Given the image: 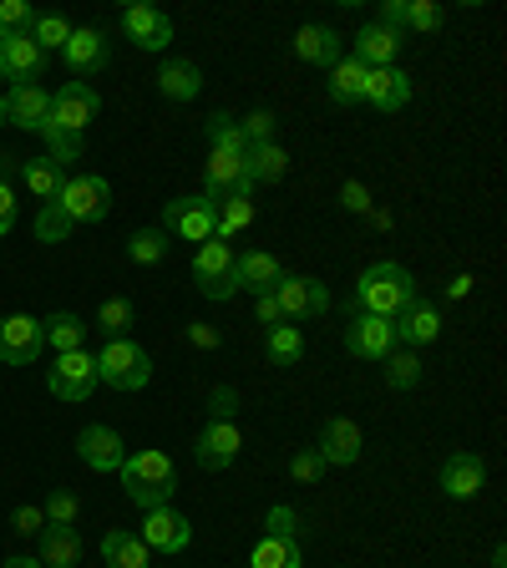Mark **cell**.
Masks as SVG:
<instances>
[{
  "label": "cell",
  "instance_id": "cell-33",
  "mask_svg": "<svg viewBox=\"0 0 507 568\" xmlns=\"http://www.w3.org/2000/svg\"><path fill=\"white\" fill-rule=\"evenodd\" d=\"M366 71L371 67H361L355 57H341L331 67V97L335 102H361V92H366Z\"/></svg>",
  "mask_w": 507,
  "mask_h": 568
},
{
  "label": "cell",
  "instance_id": "cell-36",
  "mask_svg": "<svg viewBox=\"0 0 507 568\" xmlns=\"http://www.w3.org/2000/svg\"><path fill=\"white\" fill-rule=\"evenodd\" d=\"M41 331H47V345H57V351L67 355V351H82L87 325L77 315H51V320H41Z\"/></svg>",
  "mask_w": 507,
  "mask_h": 568
},
{
  "label": "cell",
  "instance_id": "cell-18",
  "mask_svg": "<svg viewBox=\"0 0 507 568\" xmlns=\"http://www.w3.org/2000/svg\"><path fill=\"white\" fill-rule=\"evenodd\" d=\"M234 274H239V290H249V295H274V284L284 280L280 260H274V254H264V248H249V254H239Z\"/></svg>",
  "mask_w": 507,
  "mask_h": 568
},
{
  "label": "cell",
  "instance_id": "cell-1",
  "mask_svg": "<svg viewBox=\"0 0 507 568\" xmlns=\"http://www.w3.org/2000/svg\"><path fill=\"white\" fill-rule=\"evenodd\" d=\"M122 487H128V497L138 503L142 513L153 508H168V497H173V457L158 447L148 452H132L128 462H122Z\"/></svg>",
  "mask_w": 507,
  "mask_h": 568
},
{
  "label": "cell",
  "instance_id": "cell-50",
  "mask_svg": "<svg viewBox=\"0 0 507 568\" xmlns=\"http://www.w3.org/2000/svg\"><path fill=\"white\" fill-rule=\"evenodd\" d=\"M264 528H270L274 538H295V513H290V508H274L270 518H264Z\"/></svg>",
  "mask_w": 507,
  "mask_h": 568
},
{
  "label": "cell",
  "instance_id": "cell-17",
  "mask_svg": "<svg viewBox=\"0 0 507 568\" xmlns=\"http://www.w3.org/2000/svg\"><path fill=\"white\" fill-rule=\"evenodd\" d=\"M6 122H16V128H26V132H47V122H51V92H41L36 82L16 87V92L6 97Z\"/></svg>",
  "mask_w": 507,
  "mask_h": 568
},
{
  "label": "cell",
  "instance_id": "cell-13",
  "mask_svg": "<svg viewBox=\"0 0 507 568\" xmlns=\"http://www.w3.org/2000/svg\"><path fill=\"white\" fill-rule=\"evenodd\" d=\"M122 36L142 51H163L173 41V21L163 11H153V6H128L122 11Z\"/></svg>",
  "mask_w": 507,
  "mask_h": 568
},
{
  "label": "cell",
  "instance_id": "cell-16",
  "mask_svg": "<svg viewBox=\"0 0 507 568\" xmlns=\"http://www.w3.org/2000/svg\"><path fill=\"white\" fill-rule=\"evenodd\" d=\"M77 452H82V462L92 467V473H122V462H128L122 437L112 432V426H87L82 437H77Z\"/></svg>",
  "mask_w": 507,
  "mask_h": 568
},
{
  "label": "cell",
  "instance_id": "cell-25",
  "mask_svg": "<svg viewBox=\"0 0 507 568\" xmlns=\"http://www.w3.org/2000/svg\"><path fill=\"white\" fill-rule=\"evenodd\" d=\"M61 57H67L71 71H97L107 57V36L97 31V26H82V31H71V41L61 47Z\"/></svg>",
  "mask_w": 507,
  "mask_h": 568
},
{
  "label": "cell",
  "instance_id": "cell-32",
  "mask_svg": "<svg viewBox=\"0 0 507 568\" xmlns=\"http://www.w3.org/2000/svg\"><path fill=\"white\" fill-rule=\"evenodd\" d=\"M249 568H305V558H300V544L295 538H264L254 554H249Z\"/></svg>",
  "mask_w": 507,
  "mask_h": 568
},
{
  "label": "cell",
  "instance_id": "cell-44",
  "mask_svg": "<svg viewBox=\"0 0 507 568\" xmlns=\"http://www.w3.org/2000/svg\"><path fill=\"white\" fill-rule=\"evenodd\" d=\"M325 467H331V462L320 457L315 447H305V452H295V462H290V477H295V483H320Z\"/></svg>",
  "mask_w": 507,
  "mask_h": 568
},
{
  "label": "cell",
  "instance_id": "cell-11",
  "mask_svg": "<svg viewBox=\"0 0 507 568\" xmlns=\"http://www.w3.org/2000/svg\"><path fill=\"white\" fill-rule=\"evenodd\" d=\"M391 345H396V325L381 315H355L351 331H345V351L361 355V361H386Z\"/></svg>",
  "mask_w": 507,
  "mask_h": 568
},
{
  "label": "cell",
  "instance_id": "cell-8",
  "mask_svg": "<svg viewBox=\"0 0 507 568\" xmlns=\"http://www.w3.org/2000/svg\"><path fill=\"white\" fill-rule=\"evenodd\" d=\"M41 345H47L41 320H31V315L0 320V361H6V366H31L36 355H41Z\"/></svg>",
  "mask_w": 507,
  "mask_h": 568
},
{
  "label": "cell",
  "instance_id": "cell-31",
  "mask_svg": "<svg viewBox=\"0 0 507 568\" xmlns=\"http://www.w3.org/2000/svg\"><path fill=\"white\" fill-rule=\"evenodd\" d=\"M254 224V199H224V203H213V239H234L244 234V229Z\"/></svg>",
  "mask_w": 507,
  "mask_h": 568
},
{
  "label": "cell",
  "instance_id": "cell-21",
  "mask_svg": "<svg viewBox=\"0 0 507 568\" xmlns=\"http://www.w3.org/2000/svg\"><path fill=\"white\" fill-rule=\"evenodd\" d=\"M402 51V31H391V26H366V31L355 36V61L361 67H391Z\"/></svg>",
  "mask_w": 507,
  "mask_h": 568
},
{
  "label": "cell",
  "instance_id": "cell-41",
  "mask_svg": "<svg viewBox=\"0 0 507 568\" xmlns=\"http://www.w3.org/2000/svg\"><path fill=\"white\" fill-rule=\"evenodd\" d=\"M71 229H77V224H71L57 203H47V209H41V219H36V239H41V244H61Z\"/></svg>",
  "mask_w": 507,
  "mask_h": 568
},
{
  "label": "cell",
  "instance_id": "cell-46",
  "mask_svg": "<svg viewBox=\"0 0 507 568\" xmlns=\"http://www.w3.org/2000/svg\"><path fill=\"white\" fill-rule=\"evenodd\" d=\"M239 128H244L249 148H254V142H274V128H280V118H274V112H249Z\"/></svg>",
  "mask_w": 507,
  "mask_h": 568
},
{
  "label": "cell",
  "instance_id": "cell-45",
  "mask_svg": "<svg viewBox=\"0 0 507 568\" xmlns=\"http://www.w3.org/2000/svg\"><path fill=\"white\" fill-rule=\"evenodd\" d=\"M31 6L26 0H0V36H11V31H31Z\"/></svg>",
  "mask_w": 507,
  "mask_h": 568
},
{
  "label": "cell",
  "instance_id": "cell-53",
  "mask_svg": "<svg viewBox=\"0 0 507 568\" xmlns=\"http://www.w3.org/2000/svg\"><path fill=\"white\" fill-rule=\"evenodd\" d=\"M189 341L199 345V351H213V345H219V331H213V325H189Z\"/></svg>",
  "mask_w": 507,
  "mask_h": 568
},
{
  "label": "cell",
  "instance_id": "cell-28",
  "mask_svg": "<svg viewBox=\"0 0 507 568\" xmlns=\"http://www.w3.org/2000/svg\"><path fill=\"white\" fill-rule=\"evenodd\" d=\"M295 51H300V61L335 67V61H341V36H335L331 26H305V31L295 36Z\"/></svg>",
  "mask_w": 507,
  "mask_h": 568
},
{
  "label": "cell",
  "instance_id": "cell-48",
  "mask_svg": "<svg viewBox=\"0 0 507 568\" xmlns=\"http://www.w3.org/2000/svg\"><path fill=\"white\" fill-rule=\"evenodd\" d=\"M209 412H213V422H234V412H239V390L219 386V390L209 396Z\"/></svg>",
  "mask_w": 507,
  "mask_h": 568
},
{
  "label": "cell",
  "instance_id": "cell-49",
  "mask_svg": "<svg viewBox=\"0 0 507 568\" xmlns=\"http://www.w3.org/2000/svg\"><path fill=\"white\" fill-rule=\"evenodd\" d=\"M11 224H16V193H11V183L0 178V239L11 234Z\"/></svg>",
  "mask_w": 507,
  "mask_h": 568
},
{
  "label": "cell",
  "instance_id": "cell-34",
  "mask_svg": "<svg viewBox=\"0 0 507 568\" xmlns=\"http://www.w3.org/2000/svg\"><path fill=\"white\" fill-rule=\"evenodd\" d=\"M264 351H270L274 366H295L300 355H305V335H300V325H274L264 335Z\"/></svg>",
  "mask_w": 507,
  "mask_h": 568
},
{
  "label": "cell",
  "instance_id": "cell-22",
  "mask_svg": "<svg viewBox=\"0 0 507 568\" xmlns=\"http://www.w3.org/2000/svg\"><path fill=\"white\" fill-rule=\"evenodd\" d=\"M77 564H82V538H77V528L47 523V528H41V568H77Z\"/></svg>",
  "mask_w": 507,
  "mask_h": 568
},
{
  "label": "cell",
  "instance_id": "cell-20",
  "mask_svg": "<svg viewBox=\"0 0 507 568\" xmlns=\"http://www.w3.org/2000/svg\"><path fill=\"white\" fill-rule=\"evenodd\" d=\"M320 457L335 462V467H351L355 457H361V426L351 422V416H335V422H325V432H320Z\"/></svg>",
  "mask_w": 507,
  "mask_h": 568
},
{
  "label": "cell",
  "instance_id": "cell-14",
  "mask_svg": "<svg viewBox=\"0 0 507 568\" xmlns=\"http://www.w3.org/2000/svg\"><path fill=\"white\" fill-rule=\"evenodd\" d=\"M406 97H412V77L406 71H396V67H371L366 71V92H361V102H371L376 112H402L406 106Z\"/></svg>",
  "mask_w": 507,
  "mask_h": 568
},
{
  "label": "cell",
  "instance_id": "cell-19",
  "mask_svg": "<svg viewBox=\"0 0 507 568\" xmlns=\"http://www.w3.org/2000/svg\"><path fill=\"white\" fill-rule=\"evenodd\" d=\"M239 447H244V437H239L234 422H209L199 447H193V457H199L203 467H229V462L239 457Z\"/></svg>",
  "mask_w": 507,
  "mask_h": 568
},
{
  "label": "cell",
  "instance_id": "cell-54",
  "mask_svg": "<svg viewBox=\"0 0 507 568\" xmlns=\"http://www.w3.org/2000/svg\"><path fill=\"white\" fill-rule=\"evenodd\" d=\"M260 320L270 325V331H274V325H284V320H280V305H274V295H260Z\"/></svg>",
  "mask_w": 507,
  "mask_h": 568
},
{
  "label": "cell",
  "instance_id": "cell-24",
  "mask_svg": "<svg viewBox=\"0 0 507 568\" xmlns=\"http://www.w3.org/2000/svg\"><path fill=\"white\" fill-rule=\"evenodd\" d=\"M437 331H442V315H437V305H426V300H412V305L396 315V335L412 345L437 341Z\"/></svg>",
  "mask_w": 507,
  "mask_h": 568
},
{
  "label": "cell",
  "instance_id": "cell-29",
  "mask_svg": "<svg viewBox=\"0 0 507 568\" xmlns=\"http://www.w3.org/2000/svg\"><path fill=\"white\" fill-rule=\"evenodd\" d=\"M158 87H163V97H173V102H193V97L203 92V71L193 67V61H168V67L158 71Z\"/></svg>",
  "mask_w": 507,
  "mask_h": 568
},
{
  "label": "cell",
  "instance_id": "cell-26",
  "mask_svg": "<svg viewBox=\"0 0 507 568\" xmlns=\"http://www.w3.org/2000/svg\"><path fill=\"white\" fill-rule=\"evenodd\" d=\"M483 462L473 457V452H457V457L442 467V487H447L452 497H477L483 493Z\"/></svg>",
  "mask_w": 507,
  "mask_h": 568
},
{
  "label": "cell",
  "instance_id": "cell-51",
  "mask_svg": "<svg viewBox=\"0 0 507 568\" xmlns=\"http://www.w3.org/2000/svg\"><path fill=\"white\" fill-rule=\"evenodd\" d=\"M341 203H345V209H351V213H366V209H371V193H366V183H345V189H341Z\"/></svg>",
  "mask_w": 507,
  "mask_h": 568
},
{
  "label": "cell",
  "instance_id": "cell-47",
  "mask_svg": "<svg viewBox=\"0 0 507 568\" xmlns=\"http://www.w3.org/2000/svg\"><path fill=\"white\" fill-rule=\"evenodd\" d=\"M77 513H82V503L71 493H51V503H47V523H57V528H71L77 523Z\"/></svg>",
  "mask_w": 507,
  "mask_h": 568
},
{
  "label": "cell",
  "instance_id": "cell-43",
  "mask_svg": "<svg viewBox=\"0 0 507 568\" xmlns=\"http://www.w3.org/2000/svg\"><path fill=\"white\" fill-rule=\"evenodd\" d=\"M402 26H412V31H422V36H432L442 26V6L437 0H406V21Z\"/></svg>",
  "mask_w": 507,
  "mask_h": 568
},
{
  "label": "cell",
  "instance_id": "cell-7",
  "mask_svg": "<svg viewBox=\"0 0 507 568\" xmlns=\"http://www.w3.org/2000/svg\"><path fill=\"white\" fill-rule=\"evenodd\" d=\"M51 396H61V402H87L97 386V355L87 351H67L57 355V366H51Z\"/></svg>",
  "mask_w": 507,
  "mask_h": 568
},
{
  "label": "cell",
  "instance_id": "cell-6",
  "mask_svg": "<svg viewBox=\"0 0 507 568\" xmlns=\"http://www.w3.org/2000/svg\"><path fill=\"white\" fill-rule=\"evenodd\" d=\"M274 305H280L284 325H295V320H310V315H320V310H331V295H325V284L320 280L284 274V280L274 284Z\"/></svg>",
  "mask_w": 507,
  "mask_h": 568
},
{
  "label": "cell",
  "instance_id": "cell-39",
  "mask_svg": "<svg viewBox=\"0 0 507 568\" xmlns=\"http://www.w3.org/2000/svg\"><path fill=\"white\" fill-rule=\"evenodd\" d=\"M41 138H47V158L51 163H77V158H82V138H77V132H61V128H47L41 132Z\"/></svg>",
  "mask_w": 507,
  "mask_h": 568
},
{
  "label": "cell",
  "instance_id": "cell-3",
  "mask_svg": "<svg viewBox=\"0 0 507 568\" xmlns=\"http://www.w3.org/2000/svg\"><path fill=\"white\" fill-rule=\"evenodd\" d=\"M148 376H153V355L142 351L138 341H107L102 351H97V381H107V386L118 390H142L148 386Z\"/></svg>",
  "mask_w": 507,
  "mask_h": 568
},
{
  "label": "cell",
  "instance_id": "cell-5",
  "mask_svg": "<svg viewBox=\"0 0 507 568\" xmlns=\"http://www.w3.org/2000/svg\"><path fill=\"white\" fill-rule=\"evenodd\" d=\"M193 274H199V290L209 300H234L239 295V274H234V248L224 239H209L193 254Z\"/></svg>",
  "mask_w": 507,
  "mask_h": 568
},
{
  "label": "cell",
  "instance_id": "cell-52",
  "mask_svg": "<svg viewBox=\"0 0 507 568\" xmlns=\"http://www.w3.org/2000/svg\"><path fill=\"white\" fill-rule=\"evenodd\" d=\"M41 528H47V513L41 508H16V532L31 538V532H41Z\"/></svg>",
  "mask_w": 507,
  "mask_h": 568
},
{
  "label": "cell",
  "instance_id": "cell-37",
  "mask_svg": "<svg viewBox=\"0 0 507 568\" xmlns=\"http://www.w3.org/2000/svg\"><path fill=\"white\" fill-rule=\"evenodd\" d=\"M31 41L41 51H61L71 41V26H67V16H36L31 21Z\"/></svg>",
  "mask_w": 507,
  "mask_h": 568
},
{
  "label": "cell",
  "instance_id": "cell-40",
  "mask_svg": "<svg viewBox=\"0 0 507 568\" xmlns=\"http://www.w3.org/2000/svg\"><path fill=\"white\" fill-rule=\"evenodd\" d=\"M386 381L396 390H406V386H416L422 381V361H416L412 351H396V355H386Z\"/></svg>",
  "mask_w": 507,
  "mask_h": 568
},
{
  "label": "cell",
  "instance_id": "cell-15",
  "mask_svg": "<svg viewBox=\"0 0 507 568\" xmlns=\"http://www.w3.org/2000/svg\"><path fill=\"white\" fill-rule=\"evenodd\" d=\"M189 538H193L189 518H183V513H173V508H153L148 518H142V544L158 548V554H183V548H189Z\"/></svg>",
  "mask_w": 507,
  "mask_h": 568
},
{
  "label": "cell",
  "instance_id": "cell-38",
  "mask_svg": "<svg viewBox=\"0 0 507 568\" xmlns=\"http://www.w3.org/2000/svg\"><path fill=\"white\" fill-rule=\"evenodd\" d=\"M128 325H132V305H128V300H107V305L97 310V331H102L107 341H122V335H128Z\"/></svg>",
  "mask_w": 507,
  "mask_h": 568
},
{
  "label": "cell",
  "instance_id": "cell-42",
  "mask_svg": "<svg viewBox=\"0 0 507 568\" xmlns=\"http://www.w3.org/2000/svg\"><path fill=\"white\" fill-rule=\"evenodd\" d=\"M128 254H132L138 264H158V260L168 254V239L158 234V229H142V234L128 239Z\"/></svg>",
  "mask_w": 507,
  "mask_h": 568
},
{
  "label": "cell",
  "instance_id": "cell-23",
  "mask_svg": "<svg viewBox=\"0 0 507 568\" xmlns=\"http://www.w3.org/2000/svg\"><path fill=\"white\" fill-rule=\"evenodd\" d=\"M244 173L254 189H260V183H280V178L290 173V153H284L280 142H254L244 153Z\"/></svg>",
  "mask_w": 507,
  "mask_h": 568
},
{
  "label": "cell",
  "instance_id": "cell-12",
  "mask_svg": "<svg viewBox=\"0 0 507 568\" xmlns=\"http://www.w3.org/2000/svg\"><path fill=\"white\" fill-rule=\"evenodd\" d=\"M163 219H168V234L189 239V244H209L213 239V203L209 199H173Z\"/></svg>",
  "mask_w": 507,
  "mask_h": 568
},
{
  "label": "cell",
  "instance_id": "cell-56",
  "mask_svg": "<svg viewBox=\"0 0 507 568\" xmlns=\"http://www.w3.org/2000/svg\"><path fill=\"white\" fill-rule=\"evenodd\" d=\"M0 128H6V97H0Z\"/></svg>",
  "mask_w": 507,
  "mask_h": 568
},
{
  "label": "cell",
  "instance_id": "cell-10",
  "mask_svg": "<svg viewBox=\"0 0 507 568\" xmlns=\"http://www.w3.org/2000/svg\"><path fill=\"white\" fill-rule=\"evenodd\" d=\"M97 106H102V102H97L92 87H87V82H67L57 97H51V122H47V128H61V132H77V138H82V128L97 118Z\"/></svg>",
  "mask_w": 507,
  "mask_h": 568
},
{
  "label": "cell",
  "instance_id": "cell-9",
  "mask_svg": "<svg viewBox=\"0 0 507 568\" xmlns=\"http://www.w3.org/2000/svg\"><path fill=\"white\" fill-rule=\"evenodd\" d=\"M41 67H47V51L31 41V31L0 36V77H11L16 87H26L41 77Z\"/></svg>",
  "mask_w": 507,
  "mask_h": 568
},
{
  "label": "cell",
  "instance_id": "cell-4",
  "mask_svg": "<svg viewBox=\"0 0 507 568\" xmlns=\"http://www.w3.org/2000/svg\"><path fill=\"white\" fill-rule=\"evenodd\" d=\"M57 209L67 213L71 224H102L107 209H112V183L97 173H82V178H67L57 193Z\"/></svg>",
  "mask_w": 507,
  "mask_h": 568
},
{
  "label": "cell",
  "instance_id": "cell-35",
  "mask_svg": "<svg viewBox=\"0 0 507 568\" xmlns=\"http://www.w3.org/2000/svg\"><path fill=\"white\" fill-rule=\"evenodd\" d=\"M209 142H213V153H234V158L249 153L244 128H239L229 112H213V118H209Z\"/></svg>",
  "mask_w": 507,
  "mask_h": 568
},
{
  "label": "cell",
  "instance_id": "cell-55",
  "mask_svg": "<svg viewBox=\"0 0 507 568\" xmlns=\"http://www.w3.org/2000/svg\"><path fill=\"white\" fill-rule=\"evenodd\" d=\"M6 568H41V564H31V558H6Z\"/></svg>",
  "mask_w": 507,
  "mask_h": 568
},
{
  "label": "cell",
  "instance_id": "cell-30",
  "mask_svg": "<svg viewBox=\"0 0 507 568\" xmlns=\"http://www.w3.org/2000/svg\"><path fill=\"white\" fill-rule=\"evenodd\" d=\"M21 183L31 189V199L57 203V193H61V183H67V173H61L51 158H31V163H21Z\"/></svg>",
  "mask_w": 507,
  "mask_h": 568
},
{
  "label": "cell",
  "instance_id": "cell-2",
  "mask_svg": "<svg viewBox=\"0 0 507 568\" xmlns=\"http://www.w3.org/2000/svg\"><path fill=\"white\" fill-rule=\"evenodd\" d=\"M412 300H416V280L402 264H371V270L361 274V284H355V305L381 320H396Z\"/></svg>",
  "mask_w": 507,
  "mask_h": 568
},
{
  "label": "cell",
  "instance_id": "cell-27",
  "mask_svg": "<svg viewBox=\"0 0 507 568\" xmlns=\"http://www.w3.org/2000/svg\"><path fill=\"white\" fill-rule=\"evenodd\" d=\"M102 558H107V568H148L153 558H148V544H142L138 532H122V528H112L102 538Z\"/></svg>",
  "mask_w": 507,
  "mask_h": 568
}]
</instances>
